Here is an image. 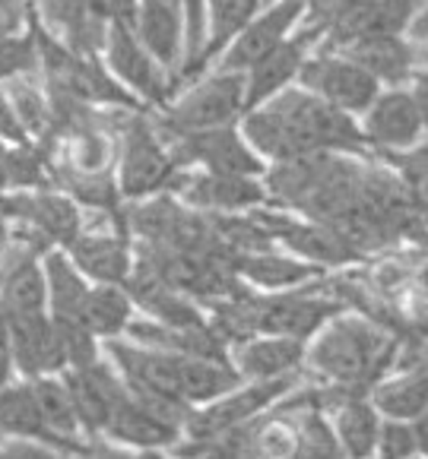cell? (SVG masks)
I'll return each mask as SVG.
<instances>
[{
  "label": "cell",
  "mask_w": 428,
  "mask_h": 459,
  "mask_svg": "<svg viewBox=\"0 0 428 459\" xmlns=\"http://www.w3.org/2000/svg\"><path fill=\"white\" fill-rule=\"evenodd\" d=\"M299 82L308 92L320 95L324 101L349 111V115H362L380 92V82L368 70H362L343 51L333 55L327 48H320V55H308V61L299 70Z\"/></svg>",
  "instance_id": "52a82bcc"
},
{
  "label": "cell",
  "mask_w": 428,
  "mask_h": 459,
  "mask_svg": "<svg viewBox=\"0 0 428 459\" xmlns=\"http://www.w3.org/2000/svg\"><path fill=\"white\" fill-rule=\"evenodd\" d=\"M245 140L260 159L289 162L311 152H365V134L355 127L353 115L305 86H285L270 101L245 111Z\"/></svg>",
  "instance_id": "6da1fadb"
},
{
  "label": "cell",
  "mask_w": 428,
  "mask_h": 459,
  "mask_svg": "<svg viewBox=\"0 0 428 459\" xmlns=\"http://www.w3.org/2000/svg\"><path fill=\"white\" fill-rule=\"evenodd\" d=\"M409 39H413V41H428V0H425V7L415 13V20L409 22Z\"/></svg>",
  "instance_id": "7bdbcfd3"
},
{
  "label": "cell",
  "mask_w": 428,
  "mask_h": 459,
  "mask_svg": "<svg viewBox=\"0 0 428 459\" xmlns=\"http://www.w3.org/2000/svg\"><path fill=\"white\" fill-rule=\"evenodd\" d=\"M301 16H305V0H273L270 7L260 10L241 32L231 39V45L216 57L219 70H231V74H245L248 67L270 55L273 48L283 45L289 35L299 29Z\"/></svg>",
  "instance_id": "8fae6325"
},
{
  "label": "cell",
  "mask_w": 428,
  "mask_h": 459,
  "mask_svg": "<svg viewBox=\"0 0 428 459\" xmlns=\"http://www.w3.org/2000/svg\"><path fill=\"white\" fill-rule=\"evenodd\" d=\"M102 57H105V67H109L143 105H159V108H165L171 101L175 80H171L169 70L143 48V41L136 39L130 22H124V20L109 22Z\"/></svg>",
  "instance_id": "8992f818"
},
{
  "label": "cell",
  "mask_w": 428,
  "mask_h": 459,
  "mask_svg": "<svg viewBox=\"0 0 428 459\" xmlns=\"http://www.w3.org/2000/svg\"><path fill=\"white\" fill-rule=\"evenodd\" d=\"M299 453H305V456H343L340 440H336V434H333L330 421L318 412V405H311V409L301 415Z\"/></svg>",
  "instance_id": "d590c367"
},
{
  "label": "cell",
  "mask_w": 428,
  "mask_h": 459,
  "mask_svg": "<svg viewBox=\"0 0 428 459\" xmlns=\"http://www.w3.org/2000/svg\"><path fill=\"white\" fill-rule=\"evenodd\" d=\"M7 326H10V345H13L16 374H20V377H45V374L67 371L61 330H57L51 314L13 317V320H7Z\"/></svg>",
  "instance_id": "2e32d148"
},
{
  "label": "cell",
  "mask_w": 428,
  "mask_h": 459,
  "mask_svg": "<svg viewBox=\"0 0 428 459\" xmlns=\"http://www.w3.org/2000/svg\"><path fill=\"white\" fill-rule=\"evenodd\" d=\"M0 456H4V444H0Z\"/></svg>",
  "instance_id": "c3c4849f"
},
{
  "label": "cell",
  "mask_w": 428,
  "mask_h": 459,
  "mask_svg": "<svg viewBox=\"0 0 428 459\" xmlns=\"http://www.w3.org/2000/svg\"><path fill=\"white\" fill-rule=\"evenodd\" d=\"M89 7H92L95 16H102L105 22H115V20L130 22L134 20L136 0H89Z\"/></svg>",
  "instance_id": "ab89813d"
},
{
  "label": "cell",
  "mask_w": 428,
  "mask_h": 459,
  "mask_svg": "<svg viewBox=\"0 0 428 459\" xmlns=\"http://www.w3.org/2000/svg\"><path fill=\"white\" fill-rule=\"evenodd\" d=\"M32 26V22H29ZM39 74V41L35 29L29 32L0 35V86L13 76H35Z\"/></svg>",
  "instance_id": "d6a6232c"
},
{
  "label": "cell",
  "mask_w": 428,
  "mask_h": 459,
  "mask_svg": "<svg viewBox=\"0 0 428 459\" xmlns=\"http://www.w3.org/2000/svg\"><path fill=\"white\" fill-rule=\"evenodd\" d=\"M362 115H365V124H362L365 143H371L380 152L413 149L415 140L422 136V130H425L413 92L397 86L390 92H378V99Z\"/></svg>",
  "instance_id": "9a60e30c"
},
{
  "label": "cell",
  "mask_w": 428,
  "mask_h": 459,
  "mask_svg": "<svg viewBox=\"0 0 428 459\" xmlns=\"http://www.w3.org/2000/svg\"><path fill=\"white\" fill-rule=\"evenodd\" d=\"M318 273H320V266L308 264V260H301V257L273 254L270 247L251 250V254H241V257H238V279H245L254 289H264V291H285L301 282H314Z\"/></svg>",
  "instance_id": "484cf974"
},
{
  "label": "cell",
  "mask_w": 428,
  "mask_h": 459,
  "mask_svg": "<svg viewBox=\"0 0 428 459\" xmlns=\"http://www.w3.org/2000/svg\"><path fill=\"white\" fill-rule=\"evenodd\" d=\"M308 345L289 336H273V333H254V336L235 342V371L241 380H266V377H285L299 374L305 365Z\"/></svg>",
  "instance_id": "44dd1931"
},
{
  "label": "cell",
  "mask_w": 428,
  "mask_h": 459,
  "mask_svg": "<svg viewBox=\"0 0 428 459\" xmlns=\"http://www.w3.org/2000/svg\"><path fill=\"white\" fill-rule=\"evenodd\" d=\"M413 431H415V444H419V453H425V456H428V409L419 415V419H415Z\"/></svg>",
  "instance_id": "ee69618b"
},
{
  "label": "cell",
  "mask_w": 428,
  "mask_h": 459,
  "mask_svg": "<svg viewBox=\"0 0 428 459\" xmlns=\"http://www.w3.org/2000/svg\"><path fill=\"white\" fill-rule=\"evenodd\" d=\"M0 440H41L51 450H57L45 431L39 399H35L32 380L29 377H13L0 390Z\"/></svg>",
  "instance_id": "4316f807"
},
{
  "label": "cell",
  "mask_w": 428,
  "mask_h": 459,
  "mask_svg": "<svg viewBox=\"0 0 428 459\" xmlns=\"http://www.w3.org/2000/svg\"><path fill=\"white\" fill-rule=\"evenodd\" d=\"M134 26L136 39L143 48L162 64L171 74L178 86V74L184 67V13L171 0H136L134 10Z\"/></svg>",
  "instance_id": "ac0fdd59"
},
{
  "label": "cell",
  "mask_w": 428,
  "mask_h": 459,
  "mask_svg": "<svg viewBox=\"0 0 428 459\" xmlns=\"http://www.w3.org/2000/svg\"><path fill=\"white\" fill-rule=\"evenodd\" d=\"M32 20V0H0V35L22 32Z\"/></svg>",
  "instance_id": "f35d334b"
},
{
  "label": "cell",
  "mask_w": 428,
  "mask_h": 459,
  "mask_svg": "<svg viewBox=\"0 0 428 459\" xmlns=\"http://www.w3.org/2000/svg\"><path fill=\"white\" fill-rule=\"evenodd\" d=\"M264 7V0H206V41L200 51L194 80L223 55L241 29L254 20Z\"/></svg>",
  "instance_id": "f1b7e54d"
},
{
  "label": "cell",
  "mask_w": 428,
  "mask_h": 459,
  "mask_svg": "<svg viewBox=\"0 0 428 459\" xmlns=\"http://www.w3.org/2000/svg\"><path fill=\"white\" fill-rule=\"evenodd\" d=\"M346 57H353L362 70L388 86H403L413 80L415 70V45L403 35H359L349 45L336 48Z\"/></svg>",
  "instance_id": "603a6c76"
},
{
  "label": "cell",
  "mask_w": 428,
  "mask_h": 459,
  "mask_svg": "<svg viewBox=\"0 0 428 459\" xmlns=\"http://www.w3.org/2000/svg\"><path fill=\"white\" fill-rule=\"evenodd\" d=\"M41 264H45L48 279V314L51 317L76 320L92 282L83 276L80 266L70 260V254L64 247H48L41 254Z\"/></svg>",
  "instance_id": "83f0119b"
},
{
  "label": "cell",
  "mask_w": 428,
  "mask_h": 459,
  "mask_svg": "<svg viewBox=\"0 0 428 459\" xmlns=\"http://www.w3.org/2000/svg\"><path fill=\"white\" fill-rule=\"evenodd\" d=\"M184 10V67L178 74V86L194 80L200 51L206 41V0H181Z\"/></svg>",
  "instance_id": "e575fe53"
},
{
  "label": "cell",
  "mask_w": 428,
  "mask_h": 459,
  "mask_svg": "<svg viewBox=\"0 0 428 459\" xmlns=\"http://www.w3.org/2000/svg\"><path fill=\"white\" fill-rule=\"evenodd\" d=\"M178 434H181V425L165 419L162 412L136 399L130 390L127 399L118 405L115 419L105 428V437H111L121 446H130V450H165V446L178 444Z\"/></svg>",
  "instance_id": "7402d4cb"
},
{
  "label": "cell",
  "mask_w": 428,
  "mask_h": 459,
  "mask_svg": "<svg viewBox=\"0 0 428 459\" xmlns=\"http://www.w3.org/2000/svg\"><path fill=\"white\" fill-rule=\"evenodd\" d=\"M388 156L400 169V184L413 203V210L428 225V149H415V152L400 149V152H388Z\"/></svg>",
  "instance_id": "836d02e7"
},
{
  "label": "cell",
  "mask_w": 428,
  "mask_h": 459,
  "mask_svg": "<svg viewBox=\"0 0 428 459\" xmlns=\"http://www.w3.org/2000/svg\"><path fill=\"white\" fill-rule=\"evenodd\" d=\"M7 219L29 235L39 238L41 247H67L83 229L80 203H74L70 194H55V190H10L4 194Z\"/></svg>",
  "instance_id": "ba28073f"
},
{
  "label": "cell",
  "mask_w": 428,
  "mask_h": 459,
  "mask_svg": "<svg viewBox=\"0 0 428 459\" xmlns=\"http://www.w3.org/2000/svg\"><path fill=\"white\" fill-rule=\"evenodd\" d=\"M169 149L171 156H175L178 169L197 165V169L216 171V175H264V159L254 152V146L245 140V134H238L231 124L181 136V140L169 143Z\"/></svg>",
  "instance_id": "9c48e42d"
},
{
  "label": "cell",
  "mask_w": 428,
  "mask_h": 459,
  "mask_svg": "<svg viewBox=\"0 0 428 459\" xmlns=\"http://www.w3.org/2000/svg\"><path fill=\"white\" fill-rule=\"evenodd\" d=\"M121 124V162H118V194L124 200H146L171 190L178 175L175 156L169 143L156 130V124L146 121L140 111L118 115Z\"/></svg>",
  "instance_id": "277c9868"
},
{
  "label": "cell",
  "mask_w": 428,
  "mask_h": 459,
  "mask_svg": "<svg viewBox=\"0 0 428 459\" xmlns=\"http://www.w3.org/2000/svg\"><path fill=\"white\" fill-rule=\"evenodd\" d=\"M61 377L67 380V390L76 403L83 431L105 434L109 421L115 419L118 405L127 399V384H124L121 371L111 361L92 359L80 368H67Z\"/></svg>",
  "instance_id": "7c38bea8"
},
{
  "label": "cell",
  "mask_w": 428,
  "mask_h": 459,
  "mask_svg": "<svg viewBox=\"0 0 428 459\" xmlns=\"http://www.w3.org/2000/svg\"><path fill=\"white\" fill-rule=\"evenodd\" d=\"M13 377H20V374H16L13 345H10V326H7V320L0 317V390H4Z\"/></svg>",
  "instance_id": "60d3db41"
},
{
  "label": "cell",
  "mask_w": 428,
  "mask_h": 459,
  "mask_svg": "<svg viewBox=\"0 0 428 459\" xmlns=\"http://www.w3.org/2000/svg\"><path fill=\"white\" fill-rule=\"evenodd\" d=\"M371 403L380 415L415 421L428 409V368H409L406 374L371 386Z\"/></svg>",
  "instance_id": "f546056e"
},
{
  "label": "cell",
  "mask_w": 428,
  "mask_h": 459,
  "mask_svg": "<svg viewBox=\"0 0 428 459\" xmlns=\"http://www.w3.org/2000/svg\"><path fill=\"white\" fill-rule=\"evenodd\" d=\"M415 67L428 70V41H419V45H415Z\"/></svg>",
  "instance_id": "bcb514c9"
},
{
  "label": "cell",
  "mask_w": 428,
  "mask_h": 459,
  "mask_svg": "<svg viewBox=\"0 0 428 459\" xmlns=\"http://www.w3.org/2000/svg\"><path fill=\"white\" fill-rule=\"evenodd\" d=\"M264 4H273V0H264Z\"/></svg>",
  "instance_id": "681fc988"
},
{
  "label": "cell",
  "mask_w": 428,
  "mask_h": 459,
  "mask_svg": "<svg viewBox=\"0 0 428 459\" xmlns=\"http://www.w3.org/2000/svg\"><path fill=\"white\" fill-rule=\"evenodd\" d=\"M311 339L305 361L353 396H365L397 359V342H390L384 326L362 317H343V311L327 320Z\"/></svg>",
  "instance_id": "7a4b0ae2"
},
{
  "label": "cell",
  "mask_w": 428,
  "mask_h": 459,
  "mask_svg": "<svg viewBox=\"0 0 428 459\" xmlns=\"http://www.w3.org/2000/svg\"><path fill=\"white\" fill-rule=\"evenodd\" d=\"M378 450L384 453V456H415V453H419V444H415L413 425H409V421H400V419L380 421Z\"/></svg>",
  "instance_id": "8d00e7d4"
},
{
  "label": "cell",
  "mask_w": 428,
  "mask_h": 459,
  "mask_svg": "<svg viewBox=\"0 0 428 459\" xmlns=\"http://www.w3.org/2000/svg\"><path fill=\"white\" fill-rule=\"evenodd\" d=\"M413 99L419 105V115H422V127L428 130V70L415 74V82H413Z\"/></svg>",
  "instance_id": "b9f144b4"
},
{
  "label": "cell",
  "mask_w": 428,
  "mask_h": 459,
  "mask_svg": "<svg viewBox=\"0 0 428 459\" xmlns=\"http://www.w3.org/2000/svg\"><path fill=\"white\" fill-rule=\"evenodd\" d=\"M70 254L80 273L89 282H118L124 285L134 273V254H130L127 235L118 231H86L80 229V235L64 247Z\"/></svg>",
  "instance_id": "ffe728a7"
},
{
  "label": "cell",
  "mask_w": 428,
  "mask_h": 459,
  "mask_svg": "<svg viewBox=\"0 0 428 459\" xmlns=\"http://www.w3.org/2000/svg\"><path fill=\"white\" fill-rule=\"evenodd\" d=\"M4 89H7L20 121L26 124L29 136H32L35 143L51 140V134H55V115H51L48 89L32 82V76H13V80L4 82Z\"/></svg>",
  "instance_id": "1f68e13d"
},
{
  "label": "cell",
  "mask_w": 428,
  "mask_h": 459,
  "mask_svg": "<svg viewBox=\"0 0 428 459\" xmlns=\"http://www.w3.org/2000/svg\"><path fill=\"white\" fill-rule=\"evenodd\" d=\"M320 41V35L311 26L299 22L289 39L283 45H276L270 55L260 57L254 67L245 70V111L258 108L264 101H270L276 92H283L285 86H293V80H299L301 64L308 61V51Z\"/></svg>",
  "instance_id": "5bb4252c"
},
{
  "label": "cell",
  "mask_w": 428,
  "mask_h": 459,
  "mask_svg": "<svg viewBox=\"0 0 428 459\" xmlns=\"http://www.w3.org/2000/svg\"><path fill=\"white\" fill-rule=\"evenodd\" d=\"M171 194H178L184 203L197 206L213 216H229V212L251 210L266 200V187L258 184L251 175H216V171H188L178 169L171 181Z\"/></svg>",
  "instance_id": "4fadbf2b"
},
{
  "label": "cell",
  "mask_w": 428,
  "mask_h": 459,
  "mask_svg": "<svg viewBox=\"0 0 428 459\" xmlns=\"http://www.w3.org/2000/svg\"><path fill=\"white\" fill-rule=\"evenodd\" d=\"M295 384H299V374L248 380V386L238 384L235 390H229L225 396L190 409L184 428L190 431V437H204V440L223 437V434L235 431V428H245L248 421H254L260 412H266L270 405L285 399L295 390Z\"/></svg>",
  "instance_id": "5b68a950"
},
{
  "label": "cell",
  "mask_w": 428,
  "mask_h": 459,
  "mask_svg": "<svg viewBox=\"0 0 428 459\" xmlns=\"http://www.w3.org/2000/svg\"><path fill=\"white\" fill-rule=\"evenodd\" d=\"M76 320H80L99 342H109V339L124 336L127 324L134 320V298H130L127 285L92 282Z\"/></svg>",
  "instance_id": "d4e9b609"
},
{
  "label": "cell",
  "mask_w": 428,
  "mask_h": 459,
  "mask_svg": "<svg viewBox=\"0 0 428 459\" xmlns=\"http://www.w3.org/2000/svg\"><path fill=\"white\" fill-rule=\"evenodd\" d=\"M32 20L80 55H102L109 22L95 16L89 0H32Z\"/></svg>",
  "instance_id": "e0dca14e"
},
{
  "label": "cell",
  "mask_w": 428,
  "mask_h": 459,
  "mask_svg": "<svg viewBox=\"0 0 428 459\" xmlns=\"http://www.w3.org/2000/svg\"><path fill=\"white\" fill-rule=\"evenodd\" d=\"M45 250L26 247L20 257L4 264L0 270V317H35L48 314V279L45 264H41Z\"/></svg>",
  "instance_id": "d6986e66"
},
{
  "label": "cell",
  "mask_w": 428,
  "mask_h": 459,
  "mask_svg": "<svg viewBox=\"0 0 428 459\" xmlns=\"http://www.w3.org/2000/svg\"><path fill=\"white\" fill-rule=\"evenodd\" d=\"M238 384H241V374L235 371V365H229V359L181 355L178 351V393H181L184 405H190V409L225 396Z\"/></svg>",
  "instance_id": "cb8c5ba5"
},
{
  "label": "cell",
  "mask_w": 428,
  "mask_h": 459,
  "mask_svg": "<svg viewBox=\"0 0 428 459\" xmlns=\"http://www.w3.org/2000/svg\"><path fill=\"white\" fill-rule=\"evenodd\" d=\"M422 359H425V368H428V339H425V345H422Z\"/></svg>",
  "instance_id": "7dc6e473"
},
{
  "label": "cell",
  "mask_w": 428,
  "mask_h": 459,
  "mask_svg": "<svg viewBox=\"0 0 428 459\" xmlns=\"http://www.w3.org/2000/svg\"><path fill=\"white\" fill-rule=\"evenodd\" d=\"M251 216L270 231L273 241L285 244L293 254H299L301 260L314 266H346L365 257L333 222H320V219L295 222V219L279 216V212H251Z\"/></svg>",
  "instance_id": "30bf717a"
},
{
  "label": "cell",
  "mask_w": 428,
  "mask_h": 459,
  "mask_svg": "<svg viewBox=\"0 0 428 459\" xmlns=\"http://www.w3.org/2000/svg\"><path fill=\"white\" fill-rule=\"evenodd\" d=\"M241 115H245V74L216 70L206 80L194 82L178 101H169L153 124L165 143H175L200 130L235 124Z\"/></svg>",
  "instance_id": "3957f363"
},
{
  "label": "cell",
  "mask_w": 428,
  "mask_h": 459,
  "mask_svg": "<svg viewBox=\"0 0 428 459\" xmlns=\"http://www.w3.org/2000/svg\"><path fill=\"white\" fill-rule=\"evenodd\" d=\"M7 143L0 140V190H7Z\"/></svg>",
  "instance_id": "f6af8a7d"
},
{
  "label": "cell",
  "mask_w": 428,
  "mask_h": 459,
  "mask_svg": "<svg viewBox=\"0 0 428 459\" xmlns=\"http://www.w3.org/2000/svg\"><path fill=\"white\" fill-rule=\"evenodd\" d=\"M333 434L340 440L343 453H349V456H371V453L378 450L380 412L365 396L346 399V403H340V409H336Z\"/></svg>",
  "instance_id": "4dcf8cb0"
},
{
  "label": "cell",
  "mask_w": 428,
  "mask_h": 459,
  "mask_svg": "<svg viewBox=\"0 0 428 459\" xmlns=\"http://www.w3.org/2000/svg\"><path fill=\"white\" fill-rule=\"evenodd\" d=\"M0 140L7 143V146H22V143H32L26 124L20 121V115H16L13 101H10V95H7V89H4V86H0Z\"/></svg>",
  "instance_id": "74e56055"
}]
</instances>
